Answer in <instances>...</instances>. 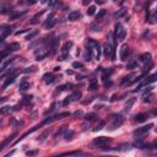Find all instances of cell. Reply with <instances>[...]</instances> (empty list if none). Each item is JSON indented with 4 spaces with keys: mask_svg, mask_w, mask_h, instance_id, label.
Instances as JSON below:
<instances>
[{
    "mask_svg": "<svg viewBox=\"0 0 157 157\" xmlns=\"http://www.w3.org/2000/svg\"><path fill=\"white\" fill-rule=\"evenodd\" d=\"M11 33V27L9 26H0V42H3L7 36Z\"/></svg>",
    "mask_w": 157,
    "mask_h": 157,
    "instance_id": "9c48e42d",
    "label": "cell"
},
{
    "mask_svg": "<svg viewBox=\"0 0 157 157\" xmlns=\"http://www.w3.org/2000/svg\"><path fill=\"white\" fill-rule=\"evenodd\" d=\"M104 125H106V122H104V120H101V122H100V124H98V125H97V126L93 129V131H98V130H101V129H102V128L104 126Z\"/></svg>",
    "mask_w": 157,
    "mask_h": 157,
    "instance_id": "836d02e7",
    "label": "cell"
},
{
    "mask_svg": "<svg viewBox=\"0 0 157 157\" xmlns=\"http://www.w3.org/2000/svg\"><path fill=\"white\" fill-rule=\"evenodd\" d=\"M81 96H82L81 91H78V90L74 91V92H73V93L69 96V98H70V102H76V101H78V100H80V98H81Z\"/></svg>",
    "mask_w": 157,
    "mask_h": 157,
    "instance_id": "5bb4252c",
    "label": "cell"
},
{
    "mask_svg": "<svg viewBox=\"0 0 157 157\" xmlns=\"http://www.w3.org/2000/svg\"><path fill=\"white\" fill-rule=\"evenodd\" d=\"M69 115H70V113L64 112V113H60V114H57V115H54V117H52V119H53V120H59V119H63L65 117H69Z\"/></svg>",
    "mask_w": 157,
    "mask_h": 157,
    "instance_id": "44dd1931",
    "label": "cell"
},
{
    "mask_svg": "<svg viewBox=\"0 0 157 157\" xmlns=\"http://www.w3.org/2000/svg\"><path fill=\"white\" fill-rule=\"evenodd\" d=\"M106 15H107V11H106V10H101V11L97 14V20H98V21H101V20L104 19Z\"/></svg>",
    "mask_w": 157,
    "mask_h": 157,
    "instance_id": "f546056e",
    "label": "cell"
},
{
    "mask_svg": "<svg viewBox=\"0 0 157 157\" xmlns=\"http://www.w3.org/2000/svg\"><path fill=\"white\" fill-rule=\"evenodd\" d=\"M10 110H11V107H3V108H0V114H6Z\"/></svg>",
    "mask_w": 157,
    "mask_h": 157,
    "instance_id": "e575fe53",
    "label": "cell"
},
{
    "mask_svg": "<svg viewBox=\"0 0 157 157\" xmlns=\"http://www.w3.org/2000/svg\"><path fill=\"white\" fill-rule=\"evenodd\" d=\"M68 87H73V85H71V84H65V85H63V86H59V87H58V90H57V92H61V91L67 90Z\"/></svg>",
    "mask_w": 157,
    "mask_h": 157,
    "instance_id": "4dcf8cb0",
    "label": "cell"
},
{
    "mask_svg": "<svg viewBox=\"0 0 157 157\" xmlns=\"http://www.w3.org/2000/svg\"><path fill=\"white\" fill-rule=\"evenodd\" d=\"M103 55H104L106 58H110L112 60H114L115 59V49H114V47L112 44H110L109 42H106L104 44H103Z\"/></svg>",
    "mask_w": 157,
    "mask_h": 157,
    "instance_id": "7a4b0ae2",
    "label": "cell"
},
{
    "mask_svg": "<svg viewBox=\"0 0 157 157\" xmlns=\"http://www.w3.org/2000/svg\"><path fill=\"white\" fill-rule=\"evenodd\" d=\"M74 115H75V117H78V115H82V112H81V110H76V112L74 113Z\"/></svg>",
    "mask_w": 157,
    "mask_h": 157,
    "instance_id": "c3c4849f",
    "label": "cell"
},
{
    "mask_svg": "<svg viewBox=\"0 0 157 157\" xmlns=\"http://www.w3.org/2000/svg\"><path fill=\"white\" fill-rule=\"evenodd\" d=\"M43 80H44L45 84H52V82H54L55 76L53 75L52 73H45L43 75Z\"/></svg>",
    "mask_w": 157,
    "mask_h": 157,
    "instance_id": "2e32d148",
    "label": "cell"
},
{
    "mask_svg": "<svg viewBox=\"0 0 157 157\" xmlns=\"http://www.w3.org/2000/svg\"><path fill=\"white\" fill-rule=\"evenodd\" d=\"M60 70V67H57V68H54V71H59Z\"/></svg>",
    "mask_w": 157,
    "mask_h": 157,
    "instance_id": "816d5d0a",
    "label": "cell"
},
{
    "mask_svg": "<svg viewBox=\"0 0 157 157\" xmlns=\"http://www.w3.org/2000/svg\"><path fill=\"white\" fill-rule=\"evenodd\" d=\"M73 47V42H67L63 47H61V55H60V60H65V58L68 57L70 49Z\"/></svg>",
    "mask_w": 157,
    "mask_h": 157,
    "instance_id": "52a82bcc",
    "label": "cell"
},
{
    "mask_svg": "<svg viewBox=\"0 0 157 157\" xmlns=\"http://www.w3.org/2000/svg\"><path fill=\"white\" fill-rule=\"evenodd\" d=\"M38 154V151L37 150H33V151H27V156H35Z\"/></svg>",
    "mask_w": 157,
    "mask_h": 157,
    "instance_id": "b9f144b4",
    "label": "cell"
},
{
    "mask_svg": "<svg viewBox=\"0 0 157 157\" xmlns=\"http://www.w3.org/2000/svg\"><path fill=\"white\" fill-rule=\"evenodd\" d=\"M15 78H16V74H9V75L6 76L5 81H4V85H3V87L5 88V87H7V86H9V85H11L12 82L15 81Z\"/></svg>",
    "mask_w": 157,
    "mask_h": 157,
    "instance_id": "8fae6325",
    "label": "cell"
},
{
    "mask_svg": "<svg viewBox=\"0 0 157 157\" xmlns=\"http://www.w3.org/2000/svg\"><path fill=\"white\" fill-rule=\"evenodd\" d=\"M94 11H96V6H90L88 7V10H87V15L88 16H92V15H94Z\"/></svg>",
    "mask_w": 157,
    "mask_h": 157,
    "instance_id": "d590c367",
    "label": "cell"
},
{
    "mask_svg": "<svg viewBox=\"0 0 157 157\" xmlns=\"http://www.w3.org/2000/svg\"><path fill=\"white\" fill-rule=\"evenodd\" d=\"M125 14H126V10H125V9H120L118 12H115V17L119 19V17H122V16H124Z\"/></svg>",
    "mask_w": 157,
    "mask_h": 157,
    "instance_id": "1f68e13d",
    "label": "cell"
},
{
    "mask_svg": "<svg viewBox=\"0 0 157 157\" xmlns=\"http://www.w3.org/2000/svg\"><path fill=\"white\" fill-rule=\"evenodd\" d=\"M14 138H15V135H12V136H10V138H7V139L5 140V141H3V144H1V145H0V151H1L3 148L5 147V146H6L7 144H9V142H10V141H11V140L14 139Z\"/></svg>",
    "mask_w": 157,
    "mask_h": 157,
    "instance_id": "83f0119b",
    "label": "cell"
},
{
    "mask_svg": "<svg viewBox=\"0 0 157 157\" xmlns=\"http://www.w3.org/2000/svg\"><path fill=\"white\" fill-rule=\"evenodd\" d=\"M139 59H140L141 63L147 64L148 61H151V54H150V53H144V54H141L139 57Z\"/></svg>",
    "mask_w": 157,
    "mask_h": 157,
    "instance_id": "e0dca14e",
    "label": "cell"
},
{
    "mask_svg": "<svg viewBox=\"0 0 157 157\" xmlns=\"http://www.w3.org/2000/svg\"><path fill=\"white\" fill-rule=\"evenodd\" d=\"M136 67H138V64H136V63H134V61H133V63H130V64H128V67H126V68H128V69H130V70H131V69H135Z\"/></svg>",
    "mask_w": 157,
    "mask_h": 157,
    "instance_id": "60d3db41",
    "label": "cell"
},
{
    "mask_svg": "<svg viewBox=\"0 0 157 157\" xmlns=\"http://www.w3.org/2000/svg\"><path fill=\"white\" fill-rule=\"evenodd\" d=\"M7 48H9L11 52H14V51H17V49H20V44L19 43H10L9 45H7Z\"/></svg>",
    "mask_w": 157,
    "mask_h": 157,
    "instance_id": "4316f807",
    "label": "cell"
},
{
    "mask_svg": "<svg viewBox=\"0 0 157 157\" xmlns=\"http://www.w3.org/2000/svg\"><path fill=\"white\" fill-rule=\"evenodd\" d=\"M96 3H97V4H103L102 0H96Z\"/></svg>",
    "mask_w": 157,
    "mask_h": 157,
    "instance_id": "f5cc1de1",
    "label": "cell"
},
{
    "mask_svg": "<svg viewBox=\"0 0 157 157\" xmlns=\"http://www.w3.org/2000/svg\"><path fill=\"white\" fill-rule=\"evenodd\" d=\"M49 54H51L49 48L41 47V48H38V51L36 52V58H37V60H43L44 58H47Z\"/></svg>",
    "mask_w": 157,
    "mask_h": 157,
    "instance_id": "5b68a950",
    "label": "cell"
},
{
    "mask_svg": "<svg viewBox=\"0 0 157 157\" xmlns=\"http://www.w3.org/2000/svg\"><path fill=\"white\" fill-rule=\"evenodd\" d=\"M112 141L110 140V138H106V136H101V138H97V139H94L93 141H92V147H104L106 145H108V144Z\"/></svg>",
    "mask_w": 157,
    "mask_h": 157,
    "instance_id": "3957f363",
    "label": "cell"
},
{
    "mask_svg": "<svg viewBox=\"0 0 157 157\" xmlns=\"http://www.w3.org/2000/svg\"><path fill=\"white\" fill-rule=\"evenodd\" d=\"M148 118V114L147 113H140V114H136L135 118H134V122L136 123H144L145 120H147Z\"/></svg>",
    "mask_w": 157,
    "mask_h": 157,
    "instance_id": "7c38bea8",
    "label": "cell"
},
{
    "mask_svg": "<svg viewBox=\"0 0 157 157\" xmlns=\"http://www.w3.org/2000/svg\"><path fill=\"white\" fill-rule=\"evenodd\" d=\"M90 31H92V32H100V31H101L100 25H98L97 22H92V23L90 25Z\"/></svg>",
    "mask_w": 157,
    "mask_h": 157,
    "instance_id": "ffe728a7",
    "label": "cell"
},
{
    "mask_svg": "<svg viewBox=\"0 0 157 157\" xmlns=\"http://www.w3.org/2000/svg\"><path fill=\"white\" fill-rule=\"evenodd\" d=\"M73 136H74V131L73 130H65V133H64L65 140H71Z\"/></svg>",
    "mask_w": 157,
    "mask_h": 157,
    "instance_id": "d4e9b609",
    "label": "cell"
},
{
    "mask_svg": "<svg viewBox=\"0 0 157 157\" xmlns=\"http://www.w3.org/2000/svg\"><path fill=\"white\" fill-rule=\"evenodd\" d=\"M42 14H43V11H42V12H39L38 15H36L35 17H33V19H32L31 21H30V23H31V25H35V23H37V22H38V20H37V19H38V17H39V16L42 15Z\"/></svg>",
    "mask_w": 157,
    "mask_h": 157,
    "instance_id": "74e56055",
    "label": "cell"
},
{
    "mask_svg": "<svg viewBox=\"0 0 157 157\" xmlns=\"http://www.w3.org/2000/svg\"><path fill=\"white\" fill-rule=\"evenodd\" d=\"M10 11H11V7L9 4H6L5 1H0V15L9 14Z\"/></svg>",
    "mask_w": 157,
    "mask_h": 157,
    "instance_id": "30bf717a",
    "label": "cell"
},
{
    "mask_svg": "<svg viewBox=\"0 0 157 157\" xmlns=\"http://www.w3.org/2000/svg\"><path fill=\"white\" fill-rule=\"evenodd\" d=\"M124 122V118L122 117V115H118L115 114L112 117V124H110V129H115V128H119L123 124Z\"/></svg>",
    "mask_w": 157,
    "mask_h": 157,
    "instance_id": "8992f818",
    "label": "cell"
},
{
    "mask_svg": "<svg viewBox=\"0 0 157 157\" xmlns=\"http://www.w3.org/2000/svg\"><path fill=\"white\" fill-rule=\"evenodd\" d=\"M7 100V98H5V97H4V98H1V100H0V103H3V102H5Z\"/></svg>",
    "mask_w": 157,
    "mask_h": 157,
    "instance_id": "f907efd6",
    "label": "cell"
},
{
    "mask_svg": "<svg viewBox=\"0 0 157 157\" xmlns=\"http://www.w3.org/2000/svg\"><path fill=\"white\" fill-rule=\"evenodd\" d=\"M65 155H69V156H75V155H81V152H80V151H74V152H68V154H65Z\"/></svg>",
    "mask_w": 157,
    "mask_h": 157,
    "instance_id": "7bdbcfd3",
    "label": "cell"
},
{
    "mask_svg": "<svg viewBox=\"0 0 157 157\" xmlns=\"http://www.w3.org/2000/svg\"><path fill=\"white\" fill-rule=\"evenodd\" d=\"M22 14L21 12H11L10 14V20H15V19H19L20 16H21Z\"/></svg>",
    "mask_w": 157,
    "mask_h": 157,
    "instance_id": "d6a6232c",
    "label": "cell"
},
{
    "mask_svg": "<svg viewBox=\"0 0 157 157\" xmlns=\"http://www.w3.org/2000/svg\"><path fill=\"white\" fill-rule=\"evenodd\" d=\"M98 88V81L96 78H91L90 82H88V90L90 91H94Z\"/></svg>",
    "mask_w": 157,
    "mask_h": 157,
    "instance_id": "ac0fdd59",
    "label": "cell"
},
{
    "mask_svg": "<svg viewBox=\"0 0 157 157\" xmlns=\"http://www.w3.org/2000/svg\"><path fill=\"white\" fill-rule=\"evenodd\" d=\"M37 35H38V31H37V30L32 31L31 33H28V35L26 36V39H27V41H31V39H33V38H35V37H36Z\"/></svg>",
    "mask_w": 157,
    "mask_h": 157,
    "instance_id": "f1b7e54d",
    "label": "cell"
},
{
    "mask_svg": "<svg viewBox=\"0 0 157 157\" xmlns=\"http://www.w3.org/2000/svg\"><path fill=\"white\" fill-rule=\"evenodd\" d=\"M45 136H47V133H44L43 135H41L39 138H38V140H41V141H43V140L45 139Z\"/></svg>",
    "mask_w": 157,
    "mask_h": 157,
    "instance_id": "7dc6e473",
    "label": "cell"
},
{
    "mask_svg": "<svg viewBox=\"0 0 157 157\" xmlns=\"http://www.w3.org/2000/svg\"><path fill=\"white\" fill-rule=\"evenodd\" d=\"M138 139H139V140H136V141H135V142L133 144V146H134V147H140V148L145 147L146 145H145V144H144V142H142V140H141V139H140V138H138Z\"/></svg>",
    "mask_w": 157,
    "mask_h": 157,
    "instance_id": "603a6c76",
    "label": "cell"
},
{
    "mask_svg": "<svg viewBox=\"0 0 157 157\" xmlns=\"http://www.w3.org/2000/svg\"><path fill=\"white\" fill-rule=\"evenodd\" d=\"M80 17H81L80 11H71L69 14V16H68V20H69V21H77Z\"/></svg>",
    "mask_w": 157,
    "mask_h": 157,
    "instance_id": "9a60e30c",
    "label": "cell"
},
{
    "mask_svg": "<svg viewBox=\"0 0 157 157\" xmlns=\"http://www.w3.org/2000/svg\"><path fill=\"white\" fill-rule=\"evenodd\" d=\"M129 54H130V49H129V47H128V44H123L120 47V51H119V57H120V59L126 60Z\"/></svg>",
    "mask_w": 157,
    "mask_h": 157,
    "instance_id": "ba28073f",
    "label": "cell"
},
{
    "mask_svg": "<svg viewBox=\"0 0 157 157\" xmlns=\"http://www.w3.org/2000/svg\"><path fill=\"white\" fill-rule=\"evenodd\" d=\"M30 30H22V31H19V32H16V36H20V35H22L25 33V32H28Z\"/></svg>",
    "mask_w": 157,
    "mask_h": 157,
    "instance_id": "f6af8a7d",
    "label": "cell"
},
{
    "mask_svg": "<svg viewBox=\"0 0 157 157\" xmlns=\"http://www.w3.org/2000/svg\"><path fill=\"white\" fill-rule=\"evenodd\" d=\"M37 3V0H27V4H30V5H35Z\"/></svg>",
    "mask_w": 157,
    "mask_h": 157,
    "instance_id": "bcb514c9",
    "label": "cell"
},
{
    "mask_svg": "<svg viewBox=\"0 0 157 157\" xmlns=\"http://www.w3.org/2000/svg\"><path fill=\"white\" fill-rule=\"evenodd\" d=\"M114 1H117V0H114Z\"/></svg>",
    "mask_w": 157,
    "mask_h": 157,
    "instance_id": "11a10c76",
    "label": "cell"
},
{
    "mask_svg": "<svg viewBox=\"0 0 157 157\" xmlns=\"http://www.w3.org/2000/svg\"><path fill=\"white\" fill-rule=\"evenodd\" d=\"M55 22H57V20L54 19V16H53V15H49L48 19L45 20V22H44V26L47 27V28H52V27L55 25Z\"/></svg>",
    "mask_w": 157,
    "mask_h": 157,
    "instance_id": "4fadbf2b",
    "label": "cell"
},
{
    "mask_svg": "<svg viewBox=\"0 0 157 157\" xmlns=\"http://www.w3.org/2000/svg\"><path fill=\"white\" fill-rule=\"evenodd\" d=\"M91 1H92V0H82V4H84V5H88Z\"/></svg>",
    "mask_w": 157,
    "mask_h": 157,
    "instance_id": "681fc988",
    "label": "cell"
},
{
    "mask_svg": "<svg viewBox=\"0 0 157 157\" xmlns=\"http://www.w3.org/2000/svg\"><path fill=\"white\" fill-rule=\"evenodd\" d=\"M3 123V120H1V119H0V124H1Z\"/></svg>",
    "mask_w": 157,
    "mask_h": 157,
    "instance_id": "db71d44e",
    "label": "cell"
},
{
    "mask_svg": "<svg viewBox=\"0 0 157 157\" xmlns=\"http://www.w3.org/2000/svg\"><path fill=\"white\" fill-rule=\"evenodd\" d=\"M152 128V124H148V125L146 126H141V128H138L135 131H134V135L136 136V138H140L142 139L145 135L148 134V131H150V129Z\"/></svg>",
    "mask_w": 157,
    "mask_h": 157,
    "instance_id": "277c9868",
    "label": "cell"
},
{
    "mask_svg": "<svg viewBox=\"0 0 157 157\" xmlns=\"http://www.w3.org/2000/svg\"><path fill=\"white\" fill-rule=\"evenodd\" d=\"M154 98H155V94L154 93H145L144 94V97H142V101L145 102V103H151L152 101H154Z\"/></svg>",
    "mask_w": 157,
    "mask_h": 157,
    "instance_id": "d6986e66",
    "label": "cell"
},
{
    "mask_svg": "<svg viewBox=\"0 0 157 157\" xmlns=\"http://www.w3.org/2000/svg\"><path fill=\"white\" fill-rule=\"evenodd\" d=\"M133 77V75H129V76H125V77H123V80H122V84H125V82H130V78Z\"/></svg>",
    "mask_w": 157,
    "mask_h": 157,
    "instance_id": "f35d334b",
    "label": "cell"
},
{
    "mask_svg": "<svg viewBox=\"0 0 157 157\" xmlns=\"http://www.w3.org/2000/svg\"><path fill=\"white\" fill-rule=\"evenodd\" d=\"M129 148H130V145H129V144H124V145H122L120 148H118V150L124 151V150H129Z\"/></svg>",
    "mask_w": 157,
    "mask_h": 157,
    "instance_id": "ab89813d",
    "label": "cell"
},
{
    "mask_svg": "<svg viewBox=\"0 0 157 157\" xmlns=\"http://www.w3.org/2000/svg\"><path fill=\"white\" fill-rule=\"evenodd\" d=\"M125 36H126V32L124 30V27L122 26L120 23H117L115 25V30H114V38L115 41L118 42H123L125 39Z\"/></svg>",
    "mask_w": 157,
    "mask_h": 157,
    "instance_id": "6da1fadb",
    "label": "cell"
},
{
    "mask_svg": "<svg viewBox=\"0 0 157 157\" xmlns=\"http://www.w3.org/2000/svg\"><path fill=\"white\" fill-rule=\"evenodd\" d=\"M73 68H75V69H82V68H84V64H82V63H78V61H74V63H73Z\"/></svg>",
    "mask_w": 157,
    "mask_h": 157,
    "instance_id": "8d00e7d4",
    "label": "cell"
},
{
    "mask_svg": "<svg viewBox=\"0 0 157 157\" xmlns=\"http://www.w3.org/2000/svg\"><path fill=\"white\" fill-rule=\"evenodd\" d=\"M96 118H97L96 113H88V114H86V115H85V119H86L87 122H92V120H94Z\"/></svg>",
    "mask_w": 157,
    "mask_h": 157,
    "instance_id": "cb8c5ba5",
    "label": "cell"
},
{
    "mask_svg": "<svg viewBox=\"0 0 157 157\" xmlns=\"http://www.w3.org/2000/svg\"><path fill=\"white\" fill-rule=\"evenodd\" d=\"M134 103H135V98H130V100L126 102V104H125V110H126V112H129V110L131 109V107H133Z\"/></svg>",
    "mask_w": 157,
    "mask_h": 157,
    "instance_id": "7402d4cb",
    "label": "cell"
},
{
    "mask_svg": "<svg viewBox=\"0 0 157 157\" xmlns=\"http://www.w3.org/2000/svg\"><path fill=\"white\" fill-rule=\"evenodd\" d=\"M69 103H71V102H70V98H69V97H67V98H65V100H64V102H63V106H68Z\"/></svg>",
    "mask_w": 157,
    "mask_h": 157,
    "instance_id": "ee69618b",
    "label": "cell"
},
{
    "mask_svg": "<svg viewBox=\"0 0 157 157\" xmlns=\"http://www.w3.org/2000/svg\"><path fill=\"white\" fill-rule=\"evenodd\" d=\"M27 88H30V82L22 81L21 84H20V90H21V91H26Z\"/></svg>",
    "mask_w": 157,
    "mask_h": 157,
    "instance_id": "484cf974",
    "label": "cell"
}]
</instances>
